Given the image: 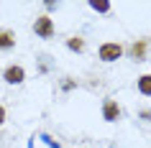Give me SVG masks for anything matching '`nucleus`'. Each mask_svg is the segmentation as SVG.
<instances>
[{
	"label": "nucleus",
	"instance_id": "5",
	"mask_svg": "<svg viewBox=\"0 0 151 148\" xmlns=\"http://www.w3.org/2000/svg\"><path fill=\"white\" fill-rule=\"evenodd\" d=\"M120 115H123V110H120L118 100L105 97V100H103V120H105V123H118Z\"/></svg>",
	"mask_w": 151,
	"mask_h": 148
},
{
	"label": "nucleus",
	"instance_id": "7",
	"mask_svg": "<svg viewBox=\"0 0 151 148\" xmlns=\"http://www.w3.org/2000/svg\"><path fill=\"white\" fill-rule=\"evenodd\" d=\"M36 69H39V74H51V71L56 69V61L51 54H39L36 56Z\"/></svg>",
	"mask_w": 151,
	"mask_h": 148
},
{
	"label": "nucleus",
	"instance_id": "8",
	"mask_svg": "<svg viewBox=\"0 0 151 148\" xmlns=\"http://www.w3.org/2000/svg\"><path fill=\"white\" fill-rule=\"evenodd\" d=\"M67 49H69L72 54H85V51H87V41H85V36H80V33H77V36H69V39H67Z\"/></svg>",
	"mask_w": 151,
	"mask_h": 148
},
{
	"label": "nucleus",
	"instance_id": "14",
	"mask_svg": "<svg viewBox=\"0 0 151 148\" xmlns=\"http://www.w3.org/2000/svg\"><path fill=\"white\" fill-rule=\"evenodd\" d=\"M41 138H44V140H46V143H49V146H51V148H62V146H59V143H54V140H51V138H49V135H41Z\"/></svg>",
	"mask_w": 151,
	"mask_h": 148
},
{
	"label": "nucleus",
	"instance_id": "9",
	"mask_svg": "<svg viewBox=\"0 0 151 148\" xmlns=\"http://www.w3.org/2000/svg\"><path fill=\"white\" fill-rule=\"evenodd\" d=\"M136 87H138V94L151 97V74H141V77H138V82H136Z\"/></svg>",
	"mask_w": 151,
	"mask_h": 148
},
{
	"label": "nucleus",
	"instance_id": "10",
	"mask_svg": "<svg viewBox=\"0 0 151 148\" xmlns=\"http://www.w3.org/2000/svg\"><path fill=\"white\" fill-rule=\"evenodd\" d=\"M87 5H90L92 10H95V13H110V8H113L108 0H90Z\"/></svg>",
	"mask_w": 151,
	"mask_h": 148
},
{
	"label": "nucleus",
	"instance_id": "1",
	"mask_svg": "<svg viewBox=\"0 0 151 148\" xmlns=\"http://www.w3.org/2000/svg\"><path fill=\"white\" fill-rule=\"evenodd\" d=\"M123 56H126V46L118 44V41H105V44L97 46V59L103 64H113L118 59H123Z\"/></svg>",
	"mask_w": 151,
	"mask_h": 148
},
{
	"label": "nucleus",
	"instance_id": "2",
	"mask_svg": "<svg viewBox=\"0 0 151 148\" xmlns=\"http://www.w3.org/2000/svg\"><path fill=\"white\" fill-rule=\"evenodd\" d=\"M33 33H36V39H41V41H51V39L56 36V23H54V18L49 16V13L36 16V21H33Z\"/></svg>",
	"mask_w": 151,
	"mask_h": 148
},
{
	"label": "nucleus",
	"instance_id": "12",
	"mask_svg": "<svg viewBox=\"0 0 151 148\" xmlns=\"http://www.w3.org/2000/svg\"><path fill=\"white\" fill-rule=\"evenodd\" d=\"M44 8H46V10H59V8H62V3H59V0H44Z\"/></svg>",
	"mask_w": 151,
	"mask_h": 148
},
{
	"label": "nucleus",
	"instance_id": "11",
	"mask_svg": "<svg viewBox=\"0 0 151 148\" xmlns=\"http://www.w3.org/2000/svg\"><path fill=\"white\" fill-rule=\"evenodd\" d=\"M77 87V79H72V77H64V82H62V92H72Z\"/></svg>",
	"mask_w": 151,
	"mask_h": 148
},
{
	"label": "nucleus",
	"instance_id": "13",
	"mask_svg": "<svg viewBox=\"0 0 151 148\" xmlns=\"http://www.w3.org/2000/svg\"><path fill=\"white\" fill-rule=\"evenodd\" d=\"M5 117H8V112H5V105H0V128L5 125Z\"/></svg>",
	"mask_w": 151,
	"mask_h": 148
},
{
	"label": "nucleus",
	"instance_id": "4",
	"mask_svg": "<svg viewBox=\"0 0 151 148\" xmlns=\"http://www.w3.org/2000/svg\"><path fill=\"white\" fill-rule=\"evenodd\" d=\"M3 79H5V84H23L26 82V69L21 64H8L5 69H3Z\"/></svg>",
	"mask_w": 151,
	"mask_h": 148
},
{
	"label": "nucleus",
	"instance_id": "6",
	"mask_svg": "<svg viewBox=\"0 0 151 148\" xmlns=\"http://www.w3.org/2000/svg\"><path fill=\"white\" fill-rule=\"evenodd\" d=\"M18 44L16 39V31H10V28H0V54H8V51H13Z\"/></svg>",
	"mask_w": 151,
	"mask_h": 148
},
{
	"label": "nucleus",
	"instance_id": "15",
	"mask_svg": "<svg viewBox=\"0 0 151 148\" xmlns=\"http://www.w3.org/2000/svg\"><path fill=\"white\" fill-rule=\"evenodd\" d=\"M141 117L143 120H151V110H141Z\"/></svg>",
	"mask_w": 151,
	"mask_h": 148
},
{
	"label": "nucleus",
	"instance_id": "3",
	"mask_svg": "<svg viewBox=\"0 0 151 148\" xmlns=\"http://www.w3.org/2000/svg\"><path fill=\"white\" fill-rule=\"evenodd\" d=\"M126 56L131 61H146L149 59V39H133L126 46Z\"/></svg>",
	"mask_w": 151,
	"mask_h": 148
}]
</instances>
